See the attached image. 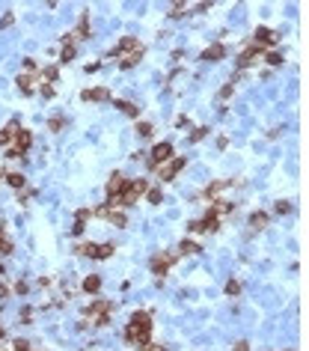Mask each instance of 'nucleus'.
Returning <instances> with one entry per match:
<instances>
[{"label":"nucleus","instance_id":"nucleus-1","mask_svg":"<svg viewBox=\"0 0 309 351\" xmlns=\"http://www.w3.org/2000/svg\"><path fill=\"white\" fill-rule=\"evenodd\" d=\"M152 313H146V310H137V313H131V319H128V328H125V340L131 343V346H149V337H152Z\"/></svg>","mask_w":309,"mask_h":351},{"label":"nucleus","instance_id":"nucleus-2","mask_svg":"<svg viewBox=\"0 0 309 351\" xmlns=\"http://www.w3.org/2000/svg\"><path fill=\"white\" fill-rule=\"evenodd\" d=\"M30 146H33V134L27 131V128H18V134H15V140L9 143V161H21L27 152H30Z\"/></svg>","mask_w":309,"mask_h":351},{"label":"nucleus","instance_id":"nucleus-3","mask_svg":"<svg viewBox=\"0 0 309 351\" xmlns=\"http://www.w3.org/2000/svg\"><path fill=\"white\" fill-rule=\"evenodd\" d=\"M110 313H113V304L110 301H92L83 310V319H95V328H104L110 322Z\"/></svg>","mask_w":309,"mask_h":351},{"label":"nucleus","instance_id":"nucleus-4","mask_svg":"<svg viewBox=\"0 0 309 351\" xmlns=\"http://www.w3.org/2000/svg\"><path fill=\"white\" fill-rule=\"evenodd\" d=\"M149 191V182L146 179H134V182H128L125 185V191H122V197H119V206H125V209H131L143 194Z\"/></svg>","mask_w":309,"mask_h":351},{"label":"nucleus","instance_id":"nucleus-5","mask_svg":"<svg viewBox=\"0 0 309 351\" xmlns=\"http://www.w3.org/2000/svg\"><path fill=\"white\" fill-rule=\"evenodd\" d=\"M187 229H190V232H217V229H220V217H217L214 206H211V209H205L202 220H193Z\"/></svg>","mask_w":309,"mask_h":351},{"label":"nucleus","instance_id":"nucleus-6","mask_svg":"<svg viewBox=\"0 0 309 351\" xmlns=\"http://www.w3.org/2000/svg\"><path fill=\"white\" fill-rule=\"evenodd\" d=\"M185 167H187V158H182V155L176 158V155H173V158H170V161H164V164H161V167H158L155 173H158V176H161L164 182H170V179H176V176H179V173H182Z\"/></svg>","mask_w":309,"mask_h":351},{"label":"nucleus","instance_id":"nucleus-7","mask_svg":"<svg viewBox=\"0 0 309 351\" xmlns=\"http://www.w3.org/2000/svg\"><path fill=\"white\" fill-rule=\"evenodd\" d=\"M173 158V143H155V149H152V155H149V170H158L164 161H170Z\"/></svg>","mask_w":309,"mask_h":351},{"label":"nucleus","instance_id":"nucleus-8","mask_svg":"<svg viewBox=\"0 0 309 351\" xmlns=\"http://www.w3.org/2000/svg\"><path fill=\"white\" fill-rule=\"evenodd\" d=\"M125 185H128V179H125L122 173H113L110 182H107V200H119L122 191H125Z\"/></svg>","mask_w":309,"mask_h":351},{"label":"nucleus","instance_id":"nucleus-9","mask_svg":"<svg viewBox=\"0 0 309 351\" xmlns=\"http://www.w3.org/2000/svg\"><path fill=\"white\" fill-rule=\"evenodd\" d=\"M176 262V256L173 253H158L155 259H152V271H155V277H164L167 271H170V265Z\"/></svg>","mask_w":309,"mask_h":351},{"label":"nucleus","instance_id":"nucleus-10","mask_svg":"<svg viewBox=\"0 0 309 351\" xmlns=\"http://www.w3.org/2000/svg\"><path fill=\"white\" fill-rule=\"evenodd\" d=\"M253 39H256V45H259V48H271V45L280 39V33H274V30H268V27H256Z\"/></svg>","mask_w":309,"mask_h":351},{"label":"nucleus","instance_id":"nucleus-11","mask_svg":"<svg viewBox=\"0 0 309 351\" xmlns=\"http://www.w3.org/2000/svg\"><path fill=\"white\" fill-rule=\"evenodd\" d=\"M140 48V42L134 39V36H125V39H119V45L110 51V57H125V54H131V51H137Z\"/></svg>","mask_w":309,"mask_h":351},{"label":"nucleus","instance_id":"nucleus-12","mask_svg":"<svg viewBox=\"0 0 309 351\" xmlns=\"http://www.w3.org/2000/svg\"><path fill=\"white\" fill-rule=\"evenodd\" d=\"M199 57H202L205 63H217V60H223V57H226V45H223V42H214V45H211V48H205Z\"/></svg>","mask_w":309,"mask_h":351},{"label":"nucleus","instance_id":"nucleus-13","mask_svg":"<svg viewBox=\"0 0 309 351\" xmlns=\"http://www.w3.org/2000/svg\"><path fill=\"white\" fill-rule=\"evenodd\" d=\"M80 98L83 101H110V89L107 86H92V89H83Z\"/></svg>","mask_w":309,"mask_h":351},{"label":"nucleus","instance_id":"nucleus-14","mask_svg":"<svg viewBox=\"0 0 309 351\" xmlns=\"http://www.w3.org/2000/svg\"><path fill=\"white\" fill-rule=\"evenodd\" d=\"M74 253L83 256V259H101V244H89V241H83V244L74 247Z\"/></svg>","mask_w":309,"mask_h":351},{"label":"nucleus","instance_id":"nucleus-15","mask_svg":"<svg viewBox=\"0 0 309 351\" xmlns=\"http://www.w3.org/2000/svg\"><path fill=\"white\" fill-rule=\"evenodd\" d=\"M259 54H262V48H259V45H250V48H244V54L238 57V71H241V69H247V66H250V63H253Z\"/></svg>","mask_w":309,"mask_h":351},{"label":"nucleus","instance_id":"nucleus-16","mask_svg":"<svg viewBox=\"0 0 309 351\" xmlns=\"http://www.w3.org/2000/svg\"><path fill=\"white\" fill-rule=\"evenodd\" d=\"M143 54H146V51H143V45H140L137 51H131V54H125V57L119 60V69H125V71H128V69H134V66H137V63L143 60Z\"/></svg>","mask_w":309,"mask_h":351},{"label":"nucleus","instance_id":"nucleus-17","mask_svg":"<svg viewBox=\"0 0 309 351\" xmlns=\"http://www.w3.org/2000/svg\"><path fill=\"white\" fill-rule=\"evenodd\" d=\"M199 253H202V244H196V241H190V238L179 241V256H199Z\"/></svg>","mask_w":309,"mask_h":351},{"label":"nucleus","instance_id":"nucleus-18","mask_svg":"<svg viewBox=\"0 0 309 351\" xmlns=\"http://www.w3.org/2000/svg\"><path fill=\"white\" fill-rule=\"evenodd\" d=\"M80 289H83L86 295H98V289H101V277H98V274H89V277H83Z\"/></svg>","mask_w":309,"mask_h":351},{"label":"nucleus","instance_id":"nucleus-19","mask_svg":"<svg viewBox=\"0 0 309 351\" xmlns=\"http://www.w3.org/2000/svg\"><path fill=\"white\" fill-rule=\"evenodd\" d=\"M229 185H232V182H223V179H217V182H211V185H208V188L202 191V197H205V200H211V197H217V194H223V191H226Z\"/></svg>","mask_w":309,"mask_h":351},{"label":"nucleus","instance_id":"nucleus-20","mask_svg":"<svg viewBox=\"0 0 309 351\" xmlns=\"http://www.w3.org/2000/svg\"><path fill=\"white\" fill-rule=\"evenodd\" d=\"M268 220H271L268 211H253V214H250V229H265Z\"/></svg>","mask_w":309,"mask_h":351},{"label":"nucleus","instance_id":"nucleus-21","mask_svg":"<svg viewBox=\"0 0 309 351\" xmlns=\"http://www.w3.org/2000/svg\"><path fill=\"white\" fill-rule=\"evenodd\" d=\"M15 83H18V89H21L24 95H33V92H36V89H33V74H18Z\"/></svg>","mask_w":309,"mask_h":351},{"label":"nucleus","instance_id":"nucleus-22","mask_svg":"<svg viewBox=\"0 0 309 351\" xmlns=\"http://www.w3.org/2000/svg\"><path fill=\"white\" fill-rule=\"evenodd\" d=\"M15 134H18V125L15 122H9L6 128H0V146H9L15 140Z\"/></svg>","mask_w":309,"mask_h":351},{"label":"nucleus","instance_id":"nucleus-23","mask_svg":"<svg viewBox=\"0 0 309 351\" xmlns=\"http://www.w3.org/2000/svg\"><path fill=\"white\" fill-rule=\"evenodd\" d=\"M116 107H119L125 116H131V119H137V116H140V107H137L134 101H116Z\"/></svg>","mask_w":309,"mask_h":351},{"label":"nucleus","instance_id":"nucleus-24","mask_svg":"<svg viewBox=\"0 0 309 351\" xmlns=\"http://www.w3.org/2000/svg\"><path fill=\"white\" fill-rule=\"evenodd\" d=\"M3 179H6V185H9V188H15V191H21V188L27 185V179H24L21 173H6Z\"/></svg>","mask_w":309,"mask_h":351},{"label":"nucleus","instance_id":"nucleus-25","mask_svg":"<svg viewBox=\"0 0 309 351\" xmlns=\"http://www.w3.org/2000/svg\"><path fill=\"white\" fill-rule=\"evenodd\" d=\"M107 220H110L113 226H119V229H122V226H128V217H125V211H113V209H110V211H107Z\"/></svg>","mask_w":309,"mask_h":351},{"label":"nucleus","instance_id":"nucleus-26","mask_svg":"<svg viewBox=\"0 0 309 351\" xmlns=\"http://www.w3.org/2000/svg\"><path fill=\"white\" fill-rule=\"evenodd\" d=\"M74 57H77V48H74V45H62V54H60V66H62V63H71Z\"/></svg>","mask_w":309,"mask_h":351},{"label":"nucleus","instance_id":"nucleus-27","mask_svg":"<svg viewBox=\"0 0 309 351\" xmlns=\"http://www.w3.org/2000/svg\"><path fill=\"white\" fill-rule=\"evenodd\" d=\"M42 77H45V83H54V80L60 77V66H48V69L42 71Z\"/></svg>","mask_w":309,"mask_h":351},{"label":"nucleus","instance_id":"nucleus-28","mask_svg":"<svg viewBox=\"0 0 309 351\" xmlns=\"http://www.w3.org/2000/svg\"><path fill=\"white\" fill-rule=\"evenodd\" d=\"M146 200H149L152 206H158V203L164 200V191H161V188H149V191H146Z\"/></svg>","mask_w":309,"mask_h":351},{"label":"nucleus","instance_id":"nucleus-29","mask_svg":"<svg viewBox=\"0 0 309 351\" xmlns=\"http://www.w3.org/2000/svg\"><path fill=\"white\" fill-rule=\"evenodd\" d=\"M241 289H244V286H241V280H229V283H226V295H229V298H238V295H241Z\"/></svg>","mask_w":309,"mask_h":351},{"label":"nucleus","instance_id":"nucleus-30","mask_svg":"<svg viewBox=\"0 0 309 351\" xmlns=\"http://www.w3.org/2000/svg\"><path fill=\"white\" fill-rule=\"evenodd\" d=\"M205 134H208V128H205V125H202V128H190V134H187V140H190V143H199V140H202Z\"/></svg>","mask_w":309,"mask_h":351},{"label":"nucleus","instance_id":"nucleus-31","mask_svg":"<svg viewBox=\"0 0 309 351\" xmlns=\"http://www.w3.org/2000/svg\"><path fill=\"white\" fill-rule=\"evenodd\" d=\"M48 128H51V131H62V128H65V119H62V116H51V119H48Z\"/></svg>","mask_w":309,"mask_h":351},{"label":"nucleus","instance_id":"nucleus-32","mask_svg":"<svg viewBox=\"0 0 309 351\" xmlns=\"http://www.w3.org/2000/svg\"><path fill=\"white\" fill-rule=\"evenodd\" d=\"M274 211H277V214H289V211H292V203H289V200H280V203H274Z\"/></svg>","mask_w":309,"mask_h":351},{"label":"nucleus","instance_id":"nucleus-33","mask_svg":"<svg viewBox=\"0 0 309 351\" xmlns=\"http://www.w3.org/2000/svg\"><path fill=\"white\" fill-rule=\"evenodd\" d=\"M265 60H268V66H274V69H277V66H283V54H274V51H268V57H265Z\"/></svg>","mask_w":309,"mask_h":351},{"label":"nucleus","instance_id":"nucleus-34","mask_svg":"<svg viewBox=\"0 0 309 351\" xmlns=\"http://www.w3.org/2000/svg\"><path fill=\"white\" fill-rule=\"evenodd\" d=\"M39 92H42V98H54V95H57L54 83H42V86H39Z\"/></svg>","mask_w":309,"mask_h":351},{"label":"nucleus","instance_id":"nucleus-35","mask_svg":"<svg viewBox=\"0 0 309 351\" xmlns=\"http://www.w3.org/2000/svg\"><path fill=\"white\" fill-rule=\"evenodd\" d=\"M21 66H24V74H33V71H39V66H36V60H30V57H27V60H24Z\"/></svg>","mask_w":309,"mask_h":351},{"label":"nucleus","instance_id":"nucleus-36","mask_svg":"<svg viewBox=\"0 0 309 351\" xmlns=\"http://www.w3.org/2000/svg\"><path fill=\"white\" fill-rule=\"evenodd\" d=\"M152 131H155V128H152L149 122H140V125H137V134H140V137H149Z\"/></svg>","mask_w":309,"mask_h":351},{"label":"nucleus","instance_id":"nucleus-37","mask_svg":"<svg viewBox=\"0 0 309 351\" xmlns=\"http://www.w3.org/2000/svg\"><path fill=\"white\" fill-rule=\"evenodd\" d=\"M12 349H15V351H30V343H27V340H15Z\"/></svg>","mask_w":309,"mask_h":351},{"label":"nucleus","instance_id":"nucleus-38","mask_svg":"<svg viewBox=\"0 0 309 351\" xmlns=\"http://www.w3.org/2000/svg\"><path fill=\"white\" fill-rule=\"evenodd\" d=\"M83 223H86V220H77V217H74V226H71V235H83Z\"/></svg>","mask_w":309,"mask_h":351},{"label":"nucleus","instance_id":"nucleus-39","mask_svg":"<svg viewBox=\"0 0 309 351\" xmlns=\"http://www.w3.org/2000/svg\"><path fill=\"white\" fill-rule=\"evenodd\" d=\"M12 21H15V15H12V12H6V15H3V18H0V30H3V27H9V24H12Z\"/></svg>","mask_w":309,"mask_h":351},{"label":"nucleus","instance_id":"nucleus-40","mask_svg":"<svg viewBox=\"0 0 309 351\" xmlns=\"http://www.w3.org/2000/svg\"><path fill=\"white\" fill-rule=\"evenodd\" d=\"M232 351H250V343H247V340H238V343H235V349Z\"/></svg>","mask_w":309,"mask_h":351},{"label":"nucleus","instance_id":"nucleus-41","mask_svg":"<svg viewBox=\"0 0 309 351\" xmlns=\"http://www.w3.org/2000/svg\"><path fill=\"white\" fill-rule=\"evenodd\" d=\"M0 253H12V244L6 238H0Z\"/></svg>","mask_w":309,"mask_h":351},{"label":"nucleus","instance_id":"nucleus-42","mask_svg":"<svg viewBox=\"0 0 309 351\" xmlns=\"http://www.w3.org/2000/svg\"><path fill=\"white\" fill-rule=\"evenodd\" d=\"M229 95H232V83H226V86L220 89V98H229Z\"/></svg>","mask_w":309,"mask_h":351},{"label":"nucleus","instance_id":"nucleus-43","mask_svg":"<svg viewBox=\"0 0 309 351\" xmlns=\"http://www.w3.org/2000/svg\"><path fill=\"white\" fill-rule=\"evenodd\" d=\"M30 316H33V310H30V307H24V310H21V322H30Z\"/></svg>","mask_w":309,"mask_h":351},{"label":"nucleus","instance_id":"nucleus-44","mask_svg":"<svg viewBox=\"0 0 309 351\" xmlns=\"http://www.w3.org/2000/svg\"><path fill=\"white\" fill-rule=\"evenodd\" d=\"M176 125H179V128H187L190 122H187V116H179V119H176Z\"/></svg>","mask_w":309,"mask_h":351},{"label":"nucleus","instance_id":"nucleus-45","mask_svg":"<svg viewBox=\"0 0 309 351\" xmlns=\"http://www.w3.org/2000/svg\"><path fill=\"white\" fill-rule=\"evenodd\" d=\"M27 289H30V286H27V283H15V292H18V295H24V292H27Z\"/></svg>","mask_w":309,"mask_h":351},{"label":"nucleus","instance_id":"nucleus-46","mask_svg":"<svg viewBox=\"0 0 309 351\" xmlns=\"http://www.w3.org/2000/svg\"><path fill=\"white\" fill-rule=\"evenodd\" d=\"M3 298H9V286H6V283H0V301H3Z\"/></svg>","mask_w":309,"mask_h":351},{"label":"nucleus","instance_id":"nucleus-47","mask_svg":"<svg viewBox=\"0 0 309 351\" xmlns=\"http://www.w3.org/2000/svg\"><path fill=\"white\" fill-rule=\"evenodd\" d=\"M143 351H164V349H161V346H146Z\"/></svg>","mask_w":309,"mask_h":351},{"label":"nucleus","instance_id":"nucleus-48","mask_svg":"<svg viewBox=\"0 0 309 351\" xmlns=\"http://www.w3.org/2000/svg\"><path fill=\"white\" fill-rule=\"evenodd\" d=\"M0 340H3V328H0Z\"/></svg>","mask_w":309,"mask_h":351},{"label":"nucleus","instance_id":"nucleus-49","mask_svg":"<svg viewBox=\"0 0 309 351\" xmlns=\"http://www.w3.org/2000/svg\"><path fill=\"white\" fill-rule=\"evenodd\" d=\"M0 274H3V265H0Z\"/></svg>","mask_w":309,"mask_h":351}]
</instances>
